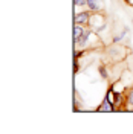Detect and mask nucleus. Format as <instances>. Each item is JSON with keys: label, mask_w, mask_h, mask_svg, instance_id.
Returning a JSON list of instances; mask_svg holds the SVG:
<instances>
[{"label": "nucleus", "mask_w": 133, "mask_h": 134, "mask_svg": "<svg viewBox=\"0 0 133 134\" xmlns=\"http://www.w3.org/2000/svg\"><path fill=\"white\" fill-rule=\"evenodd\" d=\"M89 12H80V14H76L75 15V23H78V25H84V23H87L89 21Z\"/></svg>", "instance_id": "1"}, {"label": "nucleus", "mask_w": 133, "mask_h": 134, "mask_svg": "<svg viewBox=\"0 0 133 134\" xmlns=\"http://www.w3.org/2000/svg\"><path fill=\"white\" fill-rule=\"evenodd\" d=\"M87 6L90 11H100L101 9V0H87Z\"/></svg>", "instance_id": "2"}, {"label": "nucleus", "mask_w": 133, "mask_h": 134, "mask_svg": "<svg viewBox=\"0 0 133 134\" xmlns=\"http://www.w3.org/2000/svg\"><path fill=\"white\" fill-rule=\"evenodd\" d=\"M83 34H84V29H83V26H81V25H78V23H76V26L74 27V38H75V41H76V40H80V38L83 37Z\"/></svg>", "instance_id": "3"}, {"label": "nucleus", "mask_w": 133, "mask_h": 134, "mask_svg": "<svg viewBox=\"0 0 133 134\" xmlns=\"http://www.w3.org/2000/svg\"><path fill=\"white\" fill-rule=\"evenodd\" d=\"M90 35H92V32H90V31H87V32H84V34H83V37H81L80 40H76L75 43H76L78 46H84V44H86V41H87V38H89Z\"/></svg>", "instance_id": "4"}, {"label": "nucleus", "mask_w": 133, "mask_h": 134, "mask_svg": "<svg viewBox=\"0 0 133 134\" xmlns=\"http://www.w3.org/2000/svg\"><path fill=\"white\" fill-rule=\"evenodd\" d=\"M103 108L106 110V111H112V105H110V100L109 99H104V102H103Z\"/></svg>", "instance_id": "5"}, {"label": "nucleus", "mask_w": 133, "mask_h": 134, "mask_svg": "<svg viewBox=\"0 0 133 134\" xmlns=\"http://www.w3.org/2000/svg\"><path fill=\"white\" fill-rule=\"evenodd\" d=\"M127 31H129V29H124V31H122V32L119 34V35H116V37H115V38H113V41H119V40H121V38H122V37H124L125 34H127Z\"/></svg>", "instance_id": "6"}, {"label": "nucleus", "mask_w": 133, "mask_h": 134, "mask_svg": "<svg viewBox=\"0 0 133 134\" xmlns=\"http://www.w3.org/2000/svg\"><path fill=\"white\" fill-rule=\"evenodd\" d=\"M75 5L76 6H84V5H87V0H75Z\"/></svg>", "instance_id": "7"}, {"label": "nucleus", "mask_w": 133, "mask_h": 134, "mask_svg": "<svg viewBox=\"0 0 133 134\" xmlns=\"http://www.w3.org/2000/svg\"><path fill=\"white\" fill-rule=\"evenodd\" d=\"M129 105H133V88L130 90V93H129Z\"/></svg>", "instance_id": "8"}]
</instances>
